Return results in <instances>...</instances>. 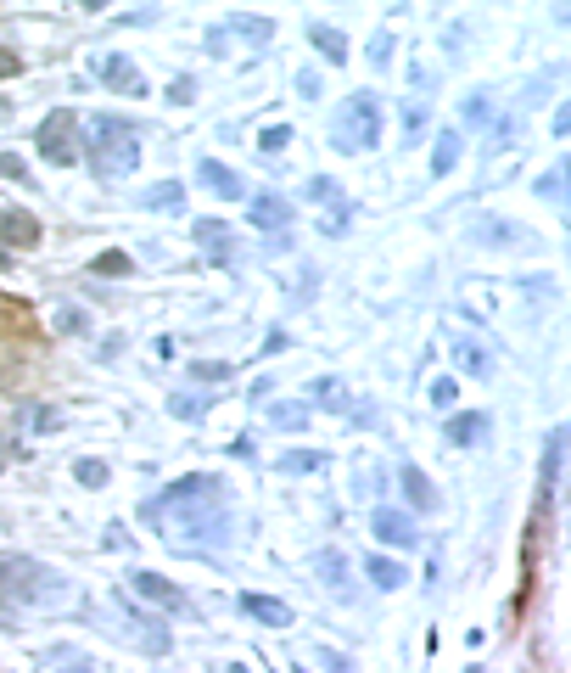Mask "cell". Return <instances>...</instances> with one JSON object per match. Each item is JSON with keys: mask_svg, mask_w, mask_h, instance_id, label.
Listing matches in <instances>:
<instances>
[{"mask_svg": "<svg viewBox=\"0 0 571 673\" xmlns=\"http://www.w3.org/2000/svg\"><path fill=\"white\" fill-rule=\"evenodd\" d=\"M152 517L168 528V544H224L230 517H224V483L208 471H191L180 483H168L152 500Z\"/></svg>", "mask_w": 571, "mask_h": 673, "instance_id": "6da1fadb", "label": "cell"}, {"mask_svg": "<svg viewBox=\"0 0 571 673\" xmlns=\"http://www.w3.org/2000/svg\"><path fill=\"white\" fill-rule=\"evenodd\" d=\"M84 152H90V169L101 180H123L134 163H141V130H134L129 118L95 113L90 130H84Z\"/></svg>", "mask_w": 571, "mask_h": 673, "instance_id": "7a4b0ae2", "label": "cell"}, {"mask_svg": "<svg viewBox=\"0 0 571 673\" xmlns=\"http://www.w3.org/2000/svg\"><path fill=\"white\" fill-rule=\"evenodd\" d=\"M56 595V572L28 561V556H0V606L17 612V606H40Z\"/></svg>", "mask_w": 571, "mask_h": 673, "instance_id": "3957f363", "label": "cell"}, {"mask_svg": "<svg viewBox=\"0 0 571 673\" xmlns=\"http://www.w3.org/2000/svg\"><path fill=\"white\" fill-rule=\"evenodd\" d=\"M381 141V107L369 95H353V102L336 107V124H330V146L336 152H369Z\"/></svg>", "mask_w": 571, "mask_h": 673, "instance_id": "277c9868", "label": "cell"}, {"mask_svg": "<svg viewBox=\"0 0 571 673\" xmlns=\"http://www.w3.org/2000/svg\"><path fill=\"white\" fill-rule=\"evenodd\" d=\"M79 113L74 107H56L45 124H40V135H34V141H40V157H45V163H56V169H67V163H79Z\"/></svg>", "mask_w": 571, "mask_h": 673, "instance_id": "5b68a950", "label": "cell"}, {"mask_svg": "<svg viewBox=\"0 0 571 673\" xmlns=\"http://www.w3.org/2000/svg\"><path fill=\"white\" fill-rule=\"evenodd\" d=\"M0 242H6V247H40L45 224L34 219L28 208H0Z\"/></svg>", "mask_w": 571, "mask_h": 673, "instance_id": "8992f818", "label": "cell"}, {"mask_svg": "<svg viewBox=\"0 0 571 673\" xmlns=\"http://www.w3.org/2000/svg\"><path fill=\"white\" fill-rule=\"evenodd\" d=\"M369 528H376V539H381V544H392V550H415V544H420L415 522L403 517V510H392V505H381V510H376V522H369Z\"/></svg>", "mask_w": 571, "mask_h": 673, "instance_id": "52a82bcc", "label": "cell"}, {"mask_svg": "<svg viewBox=\"0 0 571 673\" xmlns=\"http://www.w3.org/2000/svg\"><path fill=\"white\" fill-rule=\"evenodd\" d=\"M134 595H141V600H152V606H168V612H191V600L174 589V584H168L162 579V572H134Z\"/></svg>", "mask_w": 571, "mask_h": 673, "instance_id": "ba28073f", "label": "cell"}, {"mask_svg": "<svg viewBox=\"0 0 571 673\" xmlns=\"http://www.w3.org/2000/svg\"><path fill=\"white\" fill-rule=\"evenodd\" d=\"M247 213H252V224H258L263 236H269V231H286V224H291V203H286V197H275V191L252 197V203H247Z\"/></svg>", "mask_w": 571, "mask_h": 673, "instance_id": "9c48e42d", "label": "cell"}, {"mask_svg": "<svg viewBox=\"0 0 571 673\" xmlns=\"http://www.w3.org/2000/svg\"><path fill=\"white\" fill-rule=\"evenodd\" d=\"M202 185H208L213 191V197H224V203H235V197H247V185H241V174H235V169H224L219 163V157H202Z\"/></svg>", "mask_w": 571, "mask_h": 673, "instance_id": "30bf717a", "label": "cell"}, {"mask_svg": "<svg viewBox=\"0 0 571 673\" xmlns=\"http://www.w3.org/2000/svg\"><path fill=\"white\" fill-rule=\"evenodd\" d=\"M487 427H493V421H487L482 410H459V415H448V443H454V449H470V443L487 438Z\"/></svg>", "mask_w": 571, "mask_h": 673, "instance_id": "8fae6325", "label": "cell"}, {"mask_svg": "<svg viewBox=\"0 0 571 673\" xmlns=\"http://www.w3.org/2000/svg\"><path fill=\"white\" fill-rule=\"evenodd\" d=\"M241 612L258 618V623H269V628H291V606L275 600V595H241Z\"/></svg>", "mask_w": 571, "mask_h": 673, "instance_id": "7c38bea8", "label": "cell"}, {"mask_svg": "<svg viewBox=\"0 0 571 673\" xmlns=\"http://www.w3.org/2000/svg\"><path fill=\"white\" fill-rule=\"evenodd\" d=\"M101 79H107L113 90H123V95H141V90H146L141 68H134L129 56H107V62H101Z\"/></svg>", "mask_w": 571, "mask_h": 673, "instance_id": "4fadbf2b", "label": "cell"}, {"mask_svg": "<svg viewBox=\"0 0 571 673\" xmlns=\"http://www.w3.org/2000/svg\"><path fill=\"white\" fill-rule=\"evenodd\" d=\"M309 45L330 62V68H342V62H348V40H342V28H330V23H314L309 28Z\"/></svg>", "mask_w": 571, "mask_h": 673, "instance_id": "5bb4252c", "label": "cell"}, {"mask_svg": "<svg viewBox=\"0 0 571 673\" xmlns=\"http://www.w3.org/2000/svg\"><path fill=\"white\" fill-rule=\"evenodd\" d=\"M398 483H403V494H409L415 510H437V489H431V477H426L420 466H403V471H398Z\"/></svg>", "mask_w": 571, "mask_h": 673, "instance_id": "9a60e30c", "label": "cell"}, {"mask_svg": "<svg viewBox=\"0 0 571 673\" xmlns=\"http://www.w3.org/2000/svg\"><path fill=\"white\" fill-rule=\"evenodd\" d=\"M560 466H566V427H555L549 449H544V489H549V500L560 494Z\"/></svg>", "mask_w": 571, "mask_h": 673, "instance_id": "2e32d148", "label": "cell"}, {"mask_svg": "<svg viewBox=\"0 0 571 673\" xmlns=\"http://www.w3.org/2000/svg\"><path fill=\"white\" fill-rule=\"evenodd\" d=\"M196 242L208 247V252H213L219 264H230V231H224L219 219H196Z\"/></svg>", "mask_w": 571, "mask_h": 673, "instance_id": "e0dca14e", "label": "cell"}, {"mask_svg": "<svg viewBox=\"0 0 571 673\" xmlns=\"http://www.w3.org/2000/svg\"><path fill=\"white\" fill-rule=\"evenodd\" d=\"M219 35H247V40H275V23H263V17H224V28Z\"/></svg>", "mask_w": 571, "mask_h": 673, "instance_id": "ac0fdd59", "label": "cell"}, {"mask_svg": "<svg viewBox=\"0 0 571 673\" xmlns=\"http://www.w3.org/2000/svg\"><path fill=\"white\" fill-rule=\"evenodd\" d=\"M90 270L118 281V275H134V259H129V252H118V247H107V252H95V259H90Z\"/></svg>", "mask_w": 571, "mask_h": 673, "instance_id": "d6986e66", "label": "cell"}, {"mask_svg": "<svg viewBox=\"0 0 571 673\" xmlns=\"http://www.w3.org/2000/svg\"><path fill=\"white\" fill-rule=\"evenodd\" d=\"M180 203H185V185L180 180H162V185L141 191V208H180Z\"/></svg>", "mask_w": 571, "mask_h": 673, "instance_id": "ffe728a7", "label": "cell"}, {"mask_svg": "<svg viewBox=\"0 0 571 673\" xmlns=\"http://www.w3.org/2000/svg\"><path fill=\"white\" fill-rule=\"evenodd\" d=\"M269 427L297 432V427H309V410H302V404H269Z\"/></svg>", "mask_w": 571, "mask_h": 673, "instance_id": "44dd1931", "label": "cell"}, {"mask_svg": "<svg viewBox=\"0 0 571 673\" xmlns=\"http://www.w3.org/2000/svg\"><path fill=\"white\" fill-rule=\"evenodd\" d=\"M364 572H369V579H376L381 589H398V584H403V567H398V561H387V556H369V561H364Z\"/></svg>", "mask_w": 571, "mask_h": 673, "instance_id": "7402d4cb", "label": "cell"}, {"mask_svg": "<svg viewBox=\"0 0 571 673\" xmlns=\"http://www.w3.org/2000/svg\"><path fill=\"white\" fill-rule=\"evenodd\" d=\"M454 163H459V135L448 130L443 141H437V152H431V174H448Z\"/></svg>", "mask_w": 571, "mask_h": 673, "instance_id": "603a6c76", "label": "cell"}, {"mask_svg": "<svg viewBox=\"0 0 571 673\" xmlns=\"http://www.w3.org/2000/svg\"><path fill=\"white\" fill-rule=\"evenodd\" d=\"M454 354H459V365H465L470 376H487V354H482L477 342H454Z\"/></svg>", "mask_w": 571, "mask_h": 673, "instance_id": "cb8c5ba5", "label": "cell"}, {"mask_svg": "<svg viewBox=\"0 0 571 673\" xmlns=\"http://www.w3.org/2000/svg\"><path fill=\"white\" fill-rule=\"evenodd\" d=\"M314 567H320V579H330V584H342V579H348V561L336 556V550H320Z\"/></svg>", "mask_w": 571, "mask_h": 673, "instance_id": "d4e9b609", "label": "cell"}, {"mask_svg": "<svg viewBox=\"0 0 571 673\" xmlns=\"http://www.w3.org/2000/svg\"><path fill=\"white\" fill-rule=\"evenodd\" d=\"M0 180H17V185H34V180H28V163H23V157H17V152H0Z\"/></svg>", "mask_w": 571, "mask_h": 673, "instance_id": "484cf974", "label": "cell"}, {"mask_svg": "<svg viewBox=\"0 0 571 673\" xmlns=\"http://www.w3.org/2000/svg\"><path fill=\"white\" fill-rule=\"evenodd\" d=\"M74 477H79L84 489H101V483H107V466H101V460H79V466H74Z\"/></svg>", "mask_w": 571, "mask_h": 673, "instance_id": "4316f807", "label": "cell"}, {"mask_svg": "<svg viewBox=\"0 0 571 673\" xmlns=\"http://www.w3.org/2000/svg\"><path fill=\"white\" fill-rule=\"evenodd\" d=\"M281 471H320L314 449H297V455H281Z\"/></svg>", "mask_w": 571, "mask_h": 673, "instance_id": "83f0119b", "label": "cell"}, {"mask_svg": "<svg viewBox=\"0 0 571 673\" xmlns=\"http://www.w3.org/2000/svg\"><path fill=\"white\" fill-rule=\"evenodd\" d=\"M286 141H291V130H286V124H275V130H263V135H258V152L269 157V152H281Z\"/></svg>", "mask_w": 571, "mask_h": 673, "instance_id": "f1b7e54d", "label": "cell"}, {"mask_svg": "<svg viewBox=\"0 0 571 673\" xmlns=\"http://www.w3.org/2000/svg\"><path fill=\"white\" fill-rule=\"evenodd\" d=\"M191 376H202V381H224V376H230V360H224V365H219V360H196Z\"/></svg>", "mask_w": 571, "mask_h": 673, "instance_id": "f546056e", "label": "cell"}, {"mask_svg": "<svg viewBox=\"0 0 571 673\" xmlns=\"http://www.w3.org/2000/svg\"><path fill=\"white\" fill-rule=\"evenodd\" d=\"M56 332H67V337L84 332V314H79V309H56Z\"/></svg>", "mask_w": 571, "mask_h": 673, "instance_id": "4dcf8cb0", "label": "cell"}, {"mask_svg": "<svg viewBox=\"0 0 571 673\" xmlns=\"http://www.w3.org/2000/svg\"><path fill=\"white\" fill-rule=\"evenodd\" d=\"M309 197L314 203H342V191H336L330 180H309Z\"/></svg>", "mask_w": 571, "mask_h": 673, "instance_id": "1f68e13d", "label": "cell"}, {"mask_svg": "<svg viewBox=\"0 0 571 673\" xmlns=\"http://www.w3.org/2000/svg\"><path fill=\"white\" fill-rule=\"evenodd\" d=\"M191 95H196V84H191V79H174V84H168V102H180V107H185Z\"/></svg>", "mask_w": 571, "mask_h": 673, "instance_id": "d6a6232c", "label": "cell"}, {"mask_svg": "<svg viewBox=\"0 0 571 673\" xmlns=\"http://www.w3.org/2000/svg\"><path fill=\"white\" fill-rule=\"evenodd\" d=\"M431 399L448 410V404H454V381H448V376H443V381H431Z\"/></svg>", "mask_w": 571, "mask_h": 673, "instance_id": "836d02e7", "label": "cell"}, {"mask_svg": "<svg viewBox=\"0 0 571 673\" xmlns=\"http://www.w3.org/2000/svg\"><path fill=\"white\" fill-rule=\"evenodd\" d=\"M23 68V62H17V51H6V45H0V79H12Z\"/></svg>", "mask_w": 571, "mask_h": 673, "instance_id": "e575fe53", "label": "cell"}, {"mask_svg": "<svg viewBox=\"0 0 571 673\" xmlns=\"http://www.w3.org/2000/svg\"><path fill=\"white\" fill-rule=\"evenodd\" d=\"M387 56H392V35H381L376 45H369V62H376V68H381V62H387Z\"/></svg>", "mask_w": 571, "mask_h": 673, "instance_id": "d590c367", "label": "cell"}, {"mask_svg": "<svg viewBox=\"0 0 571 673\" xmlns=\"http://www.w3.org/2000/svg\"><path fill=\"white\" fill-rule=\"evenodd\" d=\"M320 662H325L330 673H353V662H348V657H336V651H320Z\"/></svg>", "mask_w": 571, "mask_h": 673, "instance_id": "8d00e7d4", "label": "cell"}, {"mask_svg": "<svg viewBox=\"0 0 571 673\" xmlns=\"http://www.w3.org/2000/svg\"><path fill=\"white\" fill-rule=\"evenodd\" d=\"M174 415H185V421H196V415H202V399H174Z\"/></svg>", "mask_w": 571, "mask_h": 673, "instance_id": "74e56055", "label": "cell"}, {"mask_svg": "<svg viewBox=\"0 0 571 673\" xmlns=\"http://www.w3.org/2000/svg\"><path fill=\"white\" fill-rule=\"evenodd\" d=\"M12 264V252H6V242H0V270H6Z\"/></svg>", "mask_w": 571, "mask_h": 673, "instance_id": "f35d334b", "label": "cell"}, {"mask_svg": "<svg viewBox=\"0 0 571 673\" xmlns=\"http://www.w3.org/2000/svg\"><path fill=\"white\" fill-rule=\"evenodd\" d=\"M224 673H247V668H241V662H230V668H224Z\"/></svg>", "mask_w": 571, "mask_h": 673, "instance_id": "ab89813d", "label": "cell"}, {"mask_svg": "<svg viewBox=\"0 0 571 673\" xmlns=\"http://www.w3.org/2000/svg\"><path fill=\"white\" fill-rule=\"evenodd\" d=\"M67 673H90V668H67Z\"/></svg>", "mask_w": 571, "mask_h": 673, "instance_id": "60d3db41", "label": "cell"}, {"mask_svg": "<svg viewBox=\"0 0 571 673\" xmlns=\"http://www.w3.org/2000/svg\"><path fill=\"white\" fill-rule=\"evenodd\" d=\"M291 673H302V668H291Z\"/></svg>", "mask_w": 571, "mask_h": 673, "instance_id": "b9f144b4", "label": "cell"}]
</instances>
